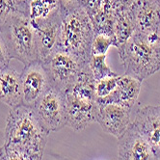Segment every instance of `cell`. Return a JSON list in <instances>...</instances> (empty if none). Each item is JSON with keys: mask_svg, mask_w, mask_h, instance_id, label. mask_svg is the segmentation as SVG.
<instances>
[{"mask_svg": "<svg viewBox=\"0 0 160 160\" xmlns=\"http://www.w3.org/2000/svg\"><path fill=\"white\" fill-rule=\"evenodd\" d=\"M48 134L34 107L21 104L11 108L5 128V146L25 153L31 160H42Z\"/></svg>", "mask_w": 160, "mask_h": 160, "instance_id": "6da1fadb", "label": "cell"}, {"mask_svg": "<svg viewBox=\"0 0 160 160\" xmlns=\"http://www.w3.org/2000/svg\"><path fill=\"white\" fill-rule=\"evenodd\" d=\"M95 35L93 22L82 5L62 10L59 47L72 54L83 67L92 57Z\"/></svg>", "mask_w": 160, "mask_h": 160, "instance_id": "7a4b0ae2", "label": "cell"}, {"mask_svg": "<svg viewBox=\"0 0 160 160\" xmlns=\"http://www.w3.org/2000/svg\"><path fill=\"white\" fill-rule=\"evenodd\" d=\"M95 87L96 80L89 66H85L65 93L67 125L75 131L83 130L90 123L96 122L98 104Z\"/></svg>", "mask_w": 160, "mask_h": 160, "instance_id": "3957f363", "label": "cell"}, {"mask_svg": "<svg viewBox=\"0 0 160 160\" xmlns=\"http://www.w3.org/2000/svg\"><path fill=\"white\" fill-rule=\"evenodd\" d=\"M8 54L24 65L40 61L36 34L29 16L14 14L3 25L0 26Z\"/></svg>", "mask_w": 160, "mask_h": 160, "instance_id": "277c9868", "label": "cell"}, {"mask_svg": "<svg viewBox=\"0 0 160 160\" xmlns=\"http://www.w3.org/2000/svg\"><path fill=\"white\" fill-rule=\"evenodd\" d=\"M124 72L139 81L152 76L160 70V48L132 35L117 48Z\"/></svg>", "mask_w": 160, "mask_h": 160, "instance_id": "5b68a950", "label": "cell"}, {"mask_svg": "<svg viewBox=\"0 0 160 160\" xmlns=\"http://www.w3.org/2000/svg\"><path fill=\"white\" fill-rule=\"evenodd\" d=\"M48 72L50 85L66 93L70 88L83 66L75 57L58 47L44 60L41 61Z\"/></svg>", "mask_w": 160, "mask_h": 160, "instance_id": "8992f818", "label": "cell"}, {"mask_svg": "<svg viewBox=\"0 0 160 160\" xmlns=\"http://www.w3.org/2000/svg\"><path fill=\"white\" fill-rule=\"evenodd\" d=\"M37 115L49 133L62 129L67 125V105L65 93L50 87L34 106Z\"/></svg>", "mask_w": 160, "mask_h": 160, "instance_id": "52a82bcc", "label": "cell"}, {"mask_svg": "<svg viewBox=\"0 0 160 160\" xmlns=\"http://www.w3.org/2000/svg\"><path fill=\"white\" fill-rule=\"evenodd\" d=\"M134 33L147 42L160 48L158 29L160 25V9L147 0H137L133 6Z\"/></svg>", "mask_w": 160, "mask_h": 160, "instance_id": "ba28073f", "label": "cell"}, {"mask_svg": "<svg viewBox=\"0 0 160 160\" xmlns=\"http://www.w3.org/2000/svg\"><path fill=\"white\" fill-rule=\"evenodd\" d=\"M23 104L34 107L39 99L51 87L48 72L41 61L25 65L21 73Z\"/></svg>", "mask_w": 160, "mask_h": 160, "instance_id": "9c48e42d", "label": "cell"}, {"mask_svg": "<svg viewBox=\"0 0 160 160\" xmlns=\"http://www.w3.org/2000/svg\"><path fill=\"white\" fill-rule=\"evenodd\" d=\"M130 113L131 109L118 104H98L96 122L103 131L119 139L132 122Z\"/></svg>", "mask_w": 160, "mask_h": 160, "instance_id": "30bf717a", "label": "cell"}, {"mask_svg": "<svg viewBox=\"0 0 160 160\" xmlns=\"http://www.w3.org/2000/svg\"><path fill=\"white\" fill-rule=\"evenodd\" d=\"M119 160H156V155L144 137L131 124L118 139Z\"/></svg>", "mask_w": 160, "mask_h": 160, "instance_id": "8fae6325", "label": "cell"}, {"mask_svg": "<svg viewBox=\"0 0 160 160\" xmlns=\"http://www.w3.org/2000/svg\"><path fill=\"white\" fill-rule=\"evenodd\" d=\"M132 124L160 156V106H145L137 110Z\"/></svg>", "mask_w": 160, "mask_h": 160, "instance_id": "7c38bea8", "label": "cell"}, {"mask_svg": "<svg viewBox=\"0 0 160 160\" xmlns=\"http://www.w3.org/2000/svg\"><path fill=\"white\" fill-rule=\"evenodd\" d=\"M61 21L62 13L44 20L36 22L31 21L36 34L40 61L44 60L53 50L59 47Z\"/></svg>", "mask_w": 160, "mask_h": 160, "instance_id": "4fadbf2b", "label": "cell"}, {"mask_svg": "<svg viewBox=\"0 0 160 160\" xmlns=\"http://www.w3.org/2000/svg\"><path fill=\"white\" fill-rule=\"evenodd\" d=\"M142 82L129 75H120L117 88L104 98L97 99L98 104H118L128 109H132L138 99Z\"/></svg>", "mask_w": 160, "mask_h": 160, "instance_id": "5bb4252c", "label": "cell"}, {"mask_svg": "<svg viewBox=\"0 0 160 160\" xmlns=\"http://www.w3.org/2000/svg\"><path fill=\"white\" fill-rule=\"evenodd\" d=\"M0 100L11 108L23 104L20 74L10 66L3 68L0 77Z\"/></svg>", "mask_w": 160, "mask_h": 160, "instance_id": "9a60e30c", "label": "cell"}, {"mask_svg": "<svg viewBox=\"0 0 160 160\" xmlns=\"http://www.w3.org/2000/svg\"><path fill=\"white\" fill-rule=\"evenodd\" d=\"M113 9V8H112ZM114 15V47L118 48L127 42L134 33L133 8L113 9Z\"/></svg>", "mask_w": 160, "mask_h": 160, "instance_id": "2e32d148", "label": "cell"}, {"mask_svg": "<svg viewBox=\"0 0 160 160\" xmlns=\"http://www.w3.org/2000/svg\"><path fill=\"white\" fill-rule=\"evenodd\" d=\"M62 13L60 0H30L29 18L33 22L50 18Z\"/></svg>", "mask_w": 160, "mask_h": 160, "instance_id": "e0dca14e", "label": "cell"}, {"mask_svg": "<svg viewBox=\"0 0 160 160\" xmlns=\"http://www.w3.org/2000/svg\"><path fill=\"white\" fill-rule=\"evenodd\" d=\"M88 66L96 81H98V80H101L103 78L118 75L107 65L106 55H92Z\"/></svg>", "mask_w": 160, "mask_h": 160, "instance_id": "ac0fdd59", "label": "cell"}, {"mask_svg": "<svg viewBox=\"0 0 160 160\" xmlns=\"http://www.w3.org/2000/svg\"><path fill=\"white\" fill-rule=\"evenodd\" d=\"M17 13L29 16V6L20 4L17 0H0V26Z\"/></svg>", "mask_w": 160, "mask_h": 160, "instance_id": "d6986e66", "label": "cell"}, {"mask_svg": "<svg viewBox=\"0 0 160 160\" xmlns=\"http://www.w3.org/2000/svg\"><path fill=\"white\" fill-rule=\"evenodd\" d=\"M120 75L103 78L98 81H96L95 87V93L97 99L98 98H104L108 97L114 90H115L119 84Z\"/></svg>", "mask_w": 160, "mask_h": 160, "instance_id": "ffe728a7", "label": "cell"}, {"mask_svg": "<svg viewBox=\"0 0 160 160\" xmlns=\"http://www.w3.org/2000/svg\"><path fill=\"white\" fill-rule=\"evenodd\" d=\"M114 47V40L105 34H96L92 44V55H106L110 47Z\"/></svg>", "mask_w": 160, "mask_h": 160, "instance_id": "44dd1931", "label": "cell"}, {"mask_svg": "<svg viewBox=\"0 0 160 160\" xmlns=\"http://www.w3.org/2000/svg\"><path fill=\"white\" fill-rule=\"evenodd\" d=\"M2 148V159L1 160H31L29 156L21 152L12 147L3 145Z\"/></svg>", "mask_w": 160, "mask_h": 160, "instance_id": "7402d4cb", "label": "cell"}, {"mask_svg": "<svg viewBox=\"0 0 160 160\" xmlns=\"http://www.w3.org/2000/svg\"><path fill=\"white\" fill-rule=\"evenodd\" d=\"M10 60L11 58L8 54V50L6 48L3 36L1 34V31H0V67H2L3 68L8 67L10 64Z\"/></svg>", "mask_w": 160, "mask_h": 160, "instance_id": "603a6c76", "label": "cell"}, {"mask_svg": "<svg viewBox=\"0 0 160 160\" xmlns=\"http://www.w3.org/2000/svg\"><path fill=\"white\" fill-rule=\"evenodd\" d=\"M62 10H70L82 5V0H60Z\"/></svg>", "mask_w": 160, "mask_h": 160, "instance_id": "cb8c5ba5", "label": "cell"}, {"mask_svg": "<svg viewBox=\"0 0 160 160\" xmlns=\"http://www.w3.org/2000/svg\"><path fill=\"white\" fill-rule=\"evenodd\" d=\"M147 1H148L150 3H152L153 5L157 6L160 9V0H147Z\"/></svg>", "mask_w": 160, "mask_h": 160, "instance_id": "d4e9b609", "label": "cell"}, {"mask_svg": "<svg viewBox=\"0 0 160 160\" xmlns=\"http://www.w3.org/2000/svg\"><path fill=\"white\" fill-rule=\"evenodd\" d=\"M18 2H19L20 4H23V5H27L29 6V2H30V0H17Z\"/></svg>", "mask_w": 160, "mask_h": 160, "instance_id": "484cf974", "label": "cell"}, {"mask_svg": "<svg viewBox=\"0 0 160 160\" xmlns=\"http://www.w3.org/2000/svg\"><path fill=\"white\" fill-rule=\"evenodd\" d=\"M2 159V148H0V160Z\"/></svg>", "mask_w": 160, "mask_h": 160, "instance_id": "4316f807", "label": "cell"}, {"mask_svg": "<svg viewBox=\"0 0 160 160\" xmlns=\"http://www.w3.org/2000/svg\"><path fill=\"white\" fill-rule=\"evenodd\" d=\"M158 38H159V43H160V25H159V29H158Z\"/></svg>", "mask_w": 160, "mask_h": 160, "instance_id": "83f0119b", "label": "cell"}, {"mask_svg": "<svg viewBox=\"0 0 160 160\" xmlns=\"http://www.w3.org/2000/svg\"><path fill=\"white\" fill-rule=\"evenodd\" d=\"M2 72H3V68H2V67H0V77H1Z\"/></svg>", "mask_w": 160, "mask_h": 160, "instance_id": "f1b7e54d", "label": "cell"}, {"mask_svg": "<svg viewBox=\"0 0 160 160\" xmlns=\"http://www.w3.org/2000/svg\"><path fill=\"white\" fill-rule=\"evenodd\" d=\"M156 160H160V156H158V157L156 158Z\"/></svg>", "mask_w": 160, "mask_h": 160, "instance_id": "f546056e", "label": "cell"}, {"mask_svg": "<svg viewBox=\"0 0 160 160\" xmlns=\"http://www.w3.org/2000/svg\"><path fill=\"white\" fill-rule=\"evenodd\" d=\"M159 106H160V105H159Z\"/></svg>", "mask_w": 160, "mask_h": 160, "instance_id": "4dcf8cb0", "label": "cell"}]
</instances>
